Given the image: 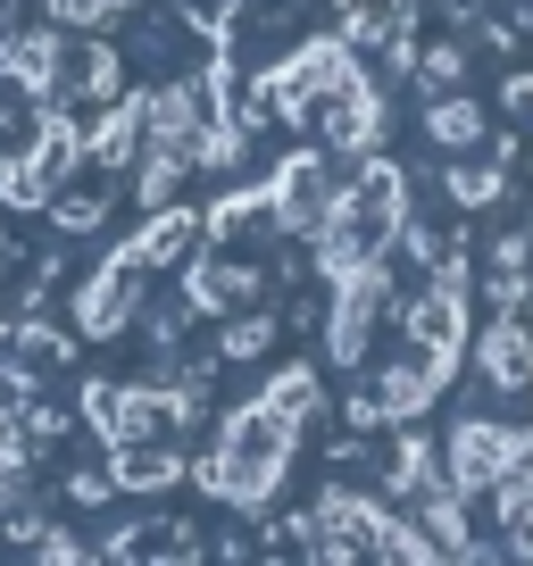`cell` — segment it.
Here are the masks:
<instances>
[{
	"label": "cell",
	"instance_id": "obj_1",
	"mask_svg": "<svg viewBox=\"0 0 533 566\" xmlns=\"http://www.w3.org/2000/svg\"><path fill=\"white\" fill-rule=\"evenodd\" d=\"M301 450V424L284 417L275 400H242L226 417V442H217V459L200 467V483H209L226 509H266L275 500V483H284V459Z\"/></svg>",
	"mask_w": 533,
	"mask_h": 566
},
{
	"label": "cell",
	"instance_id": "obj_2",
	"mask_svg": "<svg viewBox=\"0 0 533 566\" xmlns=\"http://www.w3.org/2000/svg\"><path fill=\"white\" fill-rule=\"evenodd\" d=\"M84 417L108 433V450H125V442H167V433L184 424V400H176V391H159V384H117V391L92 384L84 391Z\"/></svg>",
	"mask_w": 533,
	"mask_h": 566
},
{
	"label": "cell",
	"instance_id": "obj_3",
	"mask_svg": "<svg viewBox=\"0 0 533 566\" xmlns=\"http://www.w3.org/2000/svg\"><path fill=\"white\" fill-rule=\"evenodd\" d=\"M342 217H351L358 242L384 259V250L400 242V226H409V176H400L391 159H375V150H367V167L342 184Z\"/></svg>",
	"mask_w": 533,
	"mask_h": 566
},
{
	"label": "cell",
	"instance_id": "obj_4",
	"mask_svg": "<svg viewBox=\"0 0 533 566\" xmlns=\"http://www.w3.org/2000/svg\"><path fill=\"white\" fill-rule=\"evenodd\" d=\"M266 200H275V226H284V233H301V242H317V233L342 217V184H334V167H325L317 150H301V159H284V167H275Z\"/></svg>",
	"mask_w": 533,
	"mask_h": 566
},
{
	"label": "cell",
	"instance_id": "obj_5",
	"mask_svg": "<svg viewBox=\"0 0 533 566\" xmlns=\"http://www.w3.org/2000/svg\"><path fill=\"white\" fill-rule=\"evenodd\" d=\"M400 325H409V350L450 375L459 350H467V275H433V292H417V301L400 308Z\"/></svg>",
	"mask_w": 533,
	"mask_h": 566
},
{
	"label": "cell",
	"instance_id": "obj_6",
	"mask_svg": "<svg viewBox=\"0 0 533 566\" xmlns=\"http://www.w3.org/2000/svg\"><path fill=\"white\" fill-rule=\"evenodd\" d=\"M143 275H150V259L134 242L117 250V259L101 266V275L75 292V325H84L92 342H108V334H125V317H134V301H143Z\"/></svg>",
	"mask_w": 533,
	"mask_h": 566
},
{
	"label": "cell",
	"instance_id": "obj_7",
	"mask_svg": "<svg viewBox=\"0 0 533 566\" xmlns=\"http://www.w3.org/2000/svg\"><path fill=\"white\" fill-rule=\"evenodd\" d=\"M475 375L492 391H533V308H500L492 325L475 334Z\"/></svg>",
	"mask_w": 533,
	"mask_h": 566
},
{
	"label": "cell",
	"instance_id": "obj_8",
	"mask_svg": "<svg viewBox=\"0 0 533 566\" xmlns=\"http://www.w3.org/2000/svg\"><path fill=\"white\" fill-rule=\"evenodd\" d=\"M317 134L334 142L342 159H367L375 142H384V92H375L367 75H358V84H342L334 101L317 108Z\"/></svg>",
	"mask_w": 533,
	"mask_h": 566
},
{
	"label": "cell",
	"instance_id": "obj_9",
	"mask_svg": "<svg viewBox=\"0 0 533 566\" xmlns=\"http://www.w3.org/2000/svg\"><path fill=\"white\" fill-rule=\"evenodd\" d=\"M259 301V266L250 259H233L226 242H209L192 259V308H217V317H233V308H250Z\"/></svg>",
	"mask_w": 533,
	"mask_h": 566
},
{
	"label": "cell",
	"instance_id": "obj_10",
	"mask_svg": "<svg viewBox=\"0 0 533 566\" xmlns=\"http://www.w3.org/2000/svg\"><path fill=\"white\" fill-rule=\"evenodd\" d=\"M417 533H426L433 558H483L475 525H467V492H459V483H433V492L417 500Z\"/></svg>",
	"mask_w": 533,
	"mask_h": 566
},
{
	"label": "cell",
	"instance_id": "obj_11",
	"mask_svg": "<svg viewBox=\"0 0 533 566\" xmlns=\"http://www.w3.org/2000/svg\"><path fill=\"white\" fill-rule=\"evenodd\" d=\"M84 159H92V142L75 134V117H59V108H51V117L34 125V142H25V167H34L42 200H51V192H59V184H67V176H75Z\"/></svg>",
	"mask_w": 533,
	"mask_h": 566
},
{
	"label": "cell",
	"instance_id": "obj_12",
	"mask_svg": "<svg viewBox=\"0 0 533 566\" xmlns=\"http://www.w3.org/2000/svg\"><path fill=\"white\" fill-rule=\"evenodd\" d=\"M92 142V159L101 167H125V159H143V142H150V92H117V108L101 117V134Z\"/></svg>",
	"mask_w": 533,
	"mask_h": 566
},
{
	"label": "cell",
	"instance_id": "obj_13",
	"mask_svg": "<svg viewBox=\"0 0 533 566\" xmlns=\"http://www.w3.org/2000/svg\"><path fill=\"white\" fill-rule=\"evenodd\" d=\"M134 250H143L150 266H184L200 250V217L184 209V200H167V209H150V226L134 233Z\"/></svg>",
	"mask_w": 533,
	"mask_h": 566
},
{
	"label": "cell",
	"instance_id": "obj_14",
	"mask_svg": "<svg viewBox=\"0 0 533 566\" xmlns=\"http://www.w3.org/2000/svg\"><path fill=\"white\" fill-rule=\"evenodd\" d=\"M400 25H409L400 0H342V42H351V51H391Z\"/></svg>",
	"mask_w": 533,
	"mask_h": 566
},
{
	"label": "cell",
	"instance_id": "obj_15",
	"mask_svg": "<svg viewBox=\"0 0 533 566\" xmlns=\"http://www.w3.org/2000/svg\"><path fill=\"white\" fill-rule=\"evenodd\" d=\"M384 483H391L400 500H426L433 483H450V475H442V459H433V450L417 442V433H400V442H391V467H384Z\"/></svg>",
	"mask_w": 533,
	"mask_h": 566
},
{
	"label": "cell",
	"instance_id": "obj_16",
	"mask_svg": "<svg viewBox=\"0 0 533 566\" xmlns=\"http://www.w3.org/2000/svg\"><path fill=\"white\" fill-rule=\"evenodd\" d=\"M426 134H433V150H475L483 142V108L459 101V92H442V101L426 108Z\"/></svg>",
	"mask_w": 533,
	"mask_h": 566
},
{
	"label": "cell",
	"instance_id": "obj_17",
	"mask_svg": "<svg viewBox=\"0 0 533 566\" xmlns=\"http://www.w3.org/2000/svg\"><path fill=\"white\" fill-rule=\"evenodd\" d=\"M500 549L509 558H533V475H516V483H500Z\"/></svg>",
	"mask_w": 533,
	"mask_h": 566
},
{
	"label": "cell",
	"instance_id": "obj_18",
	"mask_svg": "<svg viewBox=\"0 0 533 566\" xmlns=\"http://www.w3.org/2000/svg\"><path fill=\"white\" fill-rule=\"evenodd\" d=\"M108 549L117 558H192V525H176V516L167 525H125Z\"/></svg>",
	"mask_w": 533,
	"mask_h": 566
},
{
	"label": "cell",
	"instance_id": "obj_19",
	"mask_svg": "<svg viewBox=\"0 0 533 566\" xmlns=\"http://www.w3.org/2000/svg\"><path fill=\"white\" fill-rule=\"evenodd\" d=\"M84 101H117L125 92V51H108V42H92V51H75V84Z\"/></svg>",
	"mask_w": 533,
	"mask_h": 566
},
{
	"label": "cell",
	"instance_id": "obj_20",
	"mask_svg": "<svg viewBox=\"0 0 533 566\" xmlns=\"http://www.w3.org/2000/svg\"><path fill=\"white\" fill-rule=\"evenodd\" d=\"M259 400H275L292 424H309V417H317V400H325V391H317V375H309V367H275V375H266V391H259Z\"/></svg>",
	"mask_w": 533,
	"mask_h": 566
},
{
	"label": "cell",
	"instance_id": "obj_21",
	"mask_svg": "<svg viewBox=\"0 0 533 566\" xmlns=\"http://www.w3.org/2000/svg\"><path fill=\"white\" fill-rule=\"evenodd\" d=\"M42 209H51V217H59V226H67V233H84V226H101V217H108V200L75 192V176H67V184H59L51 200H42Z\"/></svg>",
	"mask_w": 533,
	"mask_h": 566
},
{
	"label": "cell",
	"instance_id": "obj_22",
	"mask_svg": "<svg viewBox=\"0 0 533 566\" xmlns=\"http://www.w3.org/2000/svg\"><path fill=\"white\" fill-rule=\"evenodd\" d=\"M459 75H467V51H459V42H433V51L417 59V84H426V92H459Z\"/></svg>",
	"mask_w": 533,
	"mask_h": 566
},
{
	"label": "cell",
	"instance_id": "obj_23",
	"mask_svg": "<svg viewBox=\"0 0 533 566\" xmlns=\"http://www.w3.org/2000/svg\"><path fill=\"white\" fill-rule=\"evenodd\" d=\"M266 342H275V317H259V308H242V317H226V358H259Z\"/></svg>",
	"mask_w": 533,
	"mask_h": 566
},
{
	"label": "cell",
	"instance_id": "obj_24",
	"mask_svg": "<svg viewBox=\"0 0 533 566\" xmlns=\"http://www.w3.org/2000/svg\"><path fill=\"white\" fill-rule=\"evenodd\" d=\"M125 9H134V0H51V18L67 25V34L75 25H108V18H125Z\"/></svg>",
	"mask_w": 533,
	"mask_h": 566
},
{
	"label": "cell",
	"instance_id": "obj_25",
	"mask_svg": "<svg viewBox=\"0 0 533 566\" xmlns=\"http://www.w3.org/2000/svg\"><path fill=\"white\" fill-rule=\"evenodd\" d=\"M0 209H42V184L25 159H0Z\"/></svg>",
	"mask_w": 533,
	"mask_h": 566
},
{
	"label": "cell",
	"instance_id": "obj_26",
	"mask_svg": "<svg viewBox=\"0 0 533 566\" xmlns=\"http://www.w3.org/2000/svg\"><path fill=\"white\" fill-rule=\"evenodd\" d=\"M450 192H459L467 209H483V200L500 192V167H450Z\"/></svg>",
	"mask_w": 533,
	"mask_h": 566
},
{
	"label": "cell",
	"instance_id": "obj_27",
	"mask_svg": "<svg viewBox=\"0 0 533 566\" xmlns=\"http://www.w3.org/2000/svg\"><path fill=\"white\" fill-rule=\"evenodd\" d=\"M18 342H25V325L0 317V375H18Z\"/></svg>",
	"mask_w": 533,
	"mask_h": 566
},
{
	"label": "cell",
	"instance_id": "obj_28",
	"mask_svg": "<svg viewBox=\"0 0 533 566\" xmlns=\"http://www.w3.org/2000/svg\"><path fill=\"white\" fill-rule=\"evenodd\" d=\"M0 259H9V250H0Z\"/></svg>",
	"mask_w": 533,
	"mask_h": 566
}]
</instances>
